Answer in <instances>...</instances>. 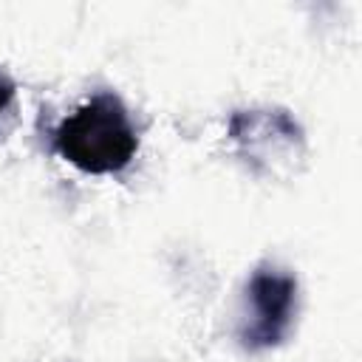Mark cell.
I'll return each mask as SVG.
<instances>
[{
	"label": "cell",
	"mask_w": 362,
	"mask_h": 362,
	"mask_svg": "<svg viewBox=\"0 0 362 362\" xmlns=\"http://www.w3.org/2000/svg\"><path fill=\"white\" fill-rule=\"evenodd\" d=\"M54 150L88 175L122 173L139 150L130 110L113 90H99L65 116L51 133Z\"/></svg>",
	"instance_id": "6da1fadb"
},
{
	"label": "cell",
	"mask_w": 362,
	"mask_h": 362,
	"mask_svg": "<svg viewBox=\"0 0 362 362\" xmlns=\"http://www.w3.org/2000/svg\"><path fill=\"white\" fill-rule=\"evenodd\" d=\"M297 314V277L280 266L263 263L246 283V311L238 328V339L249 351L277 348Z\"/></svg>",
	"instance_id": "7a4b0ae2"
},
{
	"label": "cell",
	"mask_w": 362,
	"mask_h": 362,
	"mask_svg": "<svg viewBox=\"0 0 362 362\" xmlns=\"http://www.w3.org/2000/svg\"><path fill=\"white\" fill-rule=\"evenodd\" d=\"M229 139L255 164L272 161L280 156H294L303 147L300 124L286 110H277V107H252V110L232 113Z\"/></svg>",
	"instance_id": "3957f363"
},
{
	"label": "cell",
	"mask_w": 362,
	"mask_h": 362,
	"mask_svg": "<svg viewBox=\"0 0 362 362\" xmlns=\"http://www.w3.org/2000/svg\"><path fill=\"white\" fill-rule=\"evenodd\" d=\"M14 96H17V85L6 74H0V133H3V116L11 110Z\"/></svg>",
	"instance_id": "277c9868"
}]
</instances>
